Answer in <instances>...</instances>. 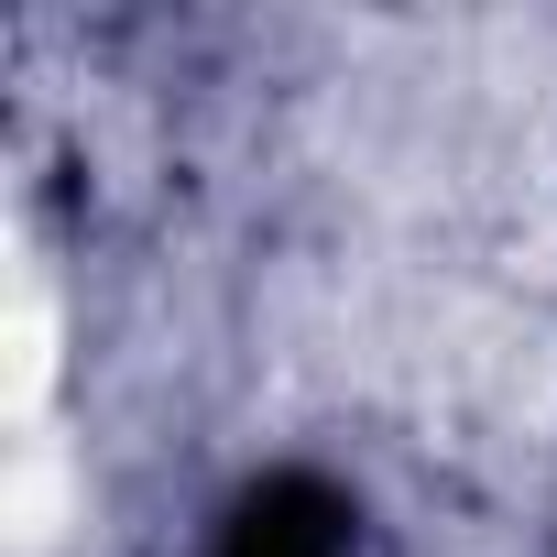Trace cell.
<instances>
[{"mask_svg": "<svg viewBox=\"0 0 557 557\" xmlns=\"http://www.w3.org/2000/svg\"><path fill=\"white\" fill-rule=\"evenodd\" d=\"M219 557H350V503L318 470H273V481H251L230 503Z\"/></svg>", "mask_w": 557, "mask_h": 557, "instance_id": "obj_1", "label": "cell"}]
</instances>
